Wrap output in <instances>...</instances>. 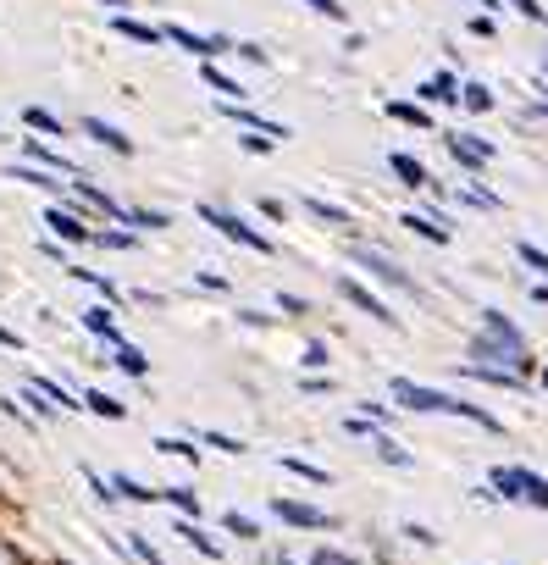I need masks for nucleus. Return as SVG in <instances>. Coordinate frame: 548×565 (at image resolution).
Returning <instances> with one entry per match:
<instances>
[{"label":"nucleus","mask_w":548,"mask_h":565,"mask_svg":"<svg viewBox=\"0 0 548 565\" xmlns=\"http://www.w3.org/2000/svg\"><path fill=\"white\" fill-rule=\"evenodd\" d=\"M222 527H227V532H239V538H261V527H255L250 516H239V510H233V516H222Z\"/></svg>","instance_id":"35"},{"label":"nucleus","mask_w":548,"mask_h":565,"mask_svg":"<svg viewBox=\"0 0 548 565\" xmlns=\"http://www.w3.org/2000/svg\"><path fill=\"white\" fill-rule=\"evenodd\" d=\"M200 222H211L222 239H233V244H244V250H255V255H272V239L266 233H255L244 217H233V211H216V205H200Z\"/></svg>","instance_id":"3"},{"label":"nucleus","mask_w":548,"mask_h":565,"mask_svg":"<svg viewBox=\"0 0 548 565\" xmlns=\"http://www.w3.org/2000/svg\"><path fill=\"white\" fill-rule=\"evenodd\" d=\"M305 211H310V217H316V222H327V228H344V211H338V205H327V200H316V194H310V200H305Z\"/></svg>","instance_id":"24"},{"label":"nucleus","mask_w":548,"mask_h":565,"mask_svg":"<svg viewBox=\"0 0 548 565\" xmlns=\"http://www.w3.org/2000/svg\"><path fill=\"white\" fill-rule=\"evenodd\" d=\"M233 50H239L244 61H255V67H266V50L261 45H233Z\"/></svg>","instance_id":"48"},{"label":"nucleus","mask_w":548,"mask_h":565,"mask_svg":"<svg viewBox=\"0 0 548 565\" xmlns=\"http://www.w3.org/2000/svg\"><path fill=\"white\" fill-rule=\"evenodd\" d=\"M111 488H117L122 499H133V505H150V499H161V493H155V488H144V482L122 477V471H117V477H111Z\"/></svg>","instance_id":"22"},{"label":"nucleus","mask_w":548,"mask_h":565,"mask_svg":"<svg viewBox=\"0 0 548 565\" xmlns=\"http://www.w3.org/2000/svg\"><path fill=\"white\" fill-rule=\"evenodd\" d=\"M543 73H548V61H543Z\"/></svg>","instance_id":"53"},{"label":"nucleus","mask_w":548,"mask_h":565,"mask_svg":"<svg viewBox=\"0 0 548 565\" xmlns=\"http://www.w3.org/2000/svg\"><path fill=\"white\" fill-rule=\"evenodd\" d=\"M305 366H327V344H305Z\"/></svg>","instance_id":"47"},{"label":"nucleus","mask_w":548,"mask_h":565,"mask_svg":"<svg viewBox=\"0 0 548 565\" xmlns=\"http://www.w3.org/2000/svg\"><path fill=\"white\" fill-rule=\"evenodd\" d=\"M510 6H515V12H521V17H532V23H543V0H510Z\"/></svg>","instance_id":"44"},{"label":"nucleus","mask_w":548,"mask_h":565,"mask_svg":"<svg viewBox=\"0 0 548 565\" xmlns=\"http://www.w3.org/2000/svg\"><path fill=\"white\" fill-rule=\"evenodd\" d=\"M272 510L288 521V527H327V516H322L316 505H305V499H277Z\"/></svg>","instance_id":"9"},{"label":"nucleus","mask_w":548,"mask_h":565,"mask_svg":"<svg viewBox=\"0 0 548 565\" xmlns=\"http://www.w3.org/2000/svg\"><path fill=\"white\" fill-rule=\"evenodd\" d=\"M84 405L95 410V416H106V421H122V416H128V405H122V399H111L106 388H89V394H84Z\"/></svg>","instance_id":"17"},{"label":"nucleus","mask_w":548,"mask_h":565,"mask_svg":"<svg viewBox=\"0 0 548 565\" xmlns=\"http://www.w3.org/2000/svg\"><path fill=\"white\" fill-rule=\"evenodd\" d=\"M460 100H465V111H493L488 84H465V89H460Z\"/></svg>","instance_id":"27"},{"label":"nucleus","mask_w":548,"mask_h":565,"mask_svg":"<svg viewBox=\"0 0 548 565\" xmlns=\"http://www.w3.org/2000/svg\"><path fill=\"white\" fill-rule=\"evenodd\" d=\"M172 532H178V538L189 543V549H200L205 560H216V554H222V549H216V538H211V532H200V527H194L189 516H183V521H178V527H172Z\"/></svg>","instance_id":"16"},{"label":"nucleus","mask_w":548,"mask_h":565,"mask_svg":"<svg viewBox=\"0 0 548 565\" xmlns=\"http://www.w3.org/2000/svg\"><path fill=\"white\" fill-rule=\"evenodd\" d=\"M84 327H89V333H100L106 344H122V333H117V316H111L106 305H100V311H84Z\"/></svg>","instance_id":"18"},{"label":"nucleus","mask_w":548,"mask_h":565,"mask_svg":"<svg viewBox=\"0 0 548 565\" xmlns=\"http://www.w3.org/2000/svg\"><path fill=\"white\" fill-rule=\"evenodd\" d=\"M521 261L532 266L537 277H548V250H537V244H521Z\"/></svg>","instance_id":"39"},{"label":"nucleus","mask_w":548,"mask_h":565,"mask_svg":"<svg viewBox=\"0 0 548 565\" xmlns=\"http://www.w3.org/2000/svg\"><path fill=\"white\" fill-rule=\"evenodd\" d=\"M261 217L283 222V217H288V205H283V200H272V194H266V200H261Z\"/></svg>","instance_id":"45"},{"label":"nucleus","mask_w":548,"mask_h":565,"mask_svg":"<svg viewBox=\"0 0 548 565\" xmlns=\"http://www.w3.org/2000/svg\"><path fill=\"white\" fill-rule=\"evenodd\" d=\"M338 294H344V300L355 305V311H366L371 322H382V327H399V316L388 311V305H382V300H377V294H371V289H360L355 277H338Z\"/></svg>","instance_id":"6"},{"label":"nucleus","mask_w":548,"mask_h":565,"mask_svg":"<svg viewBox=\"0 0 548 565\" xmlns=\"http://www.w3.org/2000/svg\"><path fill=\"white\" fill-rule=\"evenodd\" d=\"M167 39H172V45H183L189 56H205V61L239 45V39H227V34H194V28H183V23H167Z\"/></svg>","instance_id":"4"},{"label":"nucleus","mask_w":548,"mask_h":565,"mask_svg":"<svg viewBox=\"0 0 548 565\" xmlns=\"http://www.w3.org/2000/svg\"><path fill=\"white\" fill-rule=\"evenodd\" d=\"M28 156H34L39 167H67V161H61L56 150H45V145H39V139H28Z\"/></svg>","instance_id":"40"},{"label":"nucleus","mask_w":548,"mask_h":565,"mask_svg":"<svg viewBox=\"0 0 548 565\" xmlns=\"http://www.w3.org/2000/svg\"><path fill=\"white\" fill-rule=\"evenodd\" d=\"M416 95L421 100H460V84H454V73H438V78H427Z\"/></svg>","instance_id":"20"},{"label":"nucleus","mask_w":548,"mask_h":565,"mask_svg":"<svg viewBox=\"0 0 548 565\" xmlns=\"http://www.w3.org/2000/svg\"><path fill=\"white\" fill-rule=\"evenodd\" d=\"M200 444H211L216 455H244V444L239 438H227V433H200Z\"/></svg>","instance_id":"31"},{"label":"nucleus","mask_w":548,"mask_h":565,"mask_svg":"<svg viewBox=\"0 0 548 565\" xmlns=\"http://www.w3.org/2000/svg\"><path fill=\"white\" fill-rule=\"evenodd\" d=\"M526 505L548 510V477H537V471H526Z\"/></svg>","instance_id":"29"},{"label":"nucleus","mask_w":548,"mask_h":565,"mask_svg":"<svg viewBox=\"0 0 548 565\" xmlns=\"http://www.w3.org/2000/svg\"><path fill=\"white\" fill-rule=\"evenodd\" d=\"M200 78H205V89H216L222 100H244V84H239V78H227L222 67H211V61L200 67Z\"/></svg>","instance_id":"14"},{"label":"nucleus","mask_w":548,"mask_h":565,"mask_svg":"<svg viewBox=\"0 0 548 565\" xmlns=\"http://www.w3.org/2000/svg\"><path fill=\"white\" fill-rule=\"evenodd\" d=\"M488 482L499 499H526V466H493Z\"/></svg>","instance_id":"12"},{"label":"nucleus","mask_w":548,"mask_h":565,"mask_svg":"<svg viewBox=\"0 0 548 565\" xmlns=\"http://www.w3.org/2000/svg\"><path fill=\"white\" fill-rule=\"evenodd\" d=\"M477 6H504V0H477Z\"/></svg>","instance_id":"51"},{"label":"nucleus","mask_w":548,"mask_h":565,"mask_svg":"<svg viewBox=\"0 0 548 565\" xmlns=\"http://www.w3.org/2000/svg\"><path fill=\"white\" fill-rule=\"evenodd\" d=\"M84 133L95 139V145L117 150V156H133V139H128V133H117L111 122H100V117H84Z\"/></svg>","instance_id":"10"},{"label":"nucleus","mask_w":548,"mask_h":565,"mask_svg":"<svg viewBox=\"0 0 548 565\" xmlns=\"http://www.w3.org/2000/svg\"><path fill=\"white\" fill-rule=\"evenodd\" d=\"M355 255H360V266H366V272H377V277H382V283H394V289L416 294V277H405L394 261H388V255H377V250H355Z\"/></svg>","instance_id":"7"},{"label":"nucleus","mask_w":548,"mask_h":565,"mask_svg":"<svg viewBox=\"0 0 548 565\" xmlns=\"http://www.w3.org/2000/svg\"><path fill=\"white\" fill-rule=\"evenodd\" d=\"M443 150H449L465 172H482L493 161V145H482V139H471V133H443Z\"/></svg>","instance_id":"5"},{"label":"nucleus","mask_w":548,"mask_h":565,"mask_svg":"<svg viewBox=\"0 0 548 565\" xmlns=\"http://www.w3.org/2000/svg\"><path fill=\"white\" fill-rule=\"evenodd\" d=\"M128 222H133V228H144V233H161V228H167V217H161V211H128Z\"/></svg>","instance_id":"34"},{"label":"nucleus","mask_w":548,"mask_h":565,"mask_svg":"<svg viewBox=\"0 0 548 565\" xmlns=\"http://www.w3.org/2000/svg\"><path fill=\"white\" fill-rule=\"evenodd\" d=\"M277 311H283V316H305V311H310V305H305V300H299V294H277Z\"/></svg>","instance_id":"43"},{"label":"nucleus","mask_w":548,"mask_h":565,"mask_svg":"<svg viewBox=\"0 0 548 565\" xmlns=\"http://www.w3.org/2000/svg\"><path fill=\"white\" fill-rule=\"evenodd\" d=\"M155 449H161V455H178V460H200V449H194L189 438H161Z\"/></svg>","instance_id":"30"},{"label":"nucleus","mask_w":548,"mask_h":565,"mask_svg":"<svg viewBox=\"0 0 548 565\" xmlns=\"http://www.w3.org/2000/svg\"><path fill=\"white\" fill-rule=\"evenodd\" d=\"M394 399H399V410H438V416H465V421H477L482 433H499V421L488 416L482 405H471V399H449V394H438V388H421V383H410V377H394Z\"/></svg>","instance_id":"1"},{"label":"nucleus","mask_w":548,"mask_h":565,"mask_svg":"<svg viewBox=\"0 0 548 565\" xmlns=\"http://www.w3.org/2000/svg\"><path fill=\"white\" fill-rule=\"evenodd\" d=\"M100 6H111V12H117V6H128V0H100Z\"/></svg>","instance_id":"50"},{"label":"nucleus","mask_w":548,"mask_h":565,"mask_svg":"<svg viewBox=\"0 0 548 565\" xmlns=\"http://www.w3.org/2000/svg\"><path fill=\"white\" fill-rule=\"evenodd\" d=\"M371 449H377V460H388V466H410V460H416L410 449H399L388 433H371Z\"/></svg>","instance_id":"21"},{"label":"nucleus","mask_w":548,"mask_h":565,"mask_svg":"<svg viewBox=\"0 0 548 565\" xmlns=\"http://www.w3.org/2000/svg\"><path fill=\"white\" fill-rule=\"evenodd\" d=\"M471 355H477L482 366H515V372L532 361V355H526V338L515 333L499 311H482V333L471 338Z\"/></svg>","instance_id":"2"},{"label":"nucleus","mask_w":548,"mask_h":565,"mask_svg":"<svg viewBox=\"0 0 548 565\" xmlns=\"http://www.w3.org/2000/svg\"><path fill=\"white\" fill-rule=\"evenodd\" d=\"M305 6H310V12H316V17H327V23H344V6H338V0H305Z\"/></svg>","instance_id":"37"},{"label":"nucleus","mask_w":548,"mask_h":565,"mask_svg":"<svg viewBox=\"0 0 548 565\" xmlns=\"http://www.w3.org/2000/svg\"><path fill=\"white\" fill-rule=\"evenodd\" d=\"M310 565H360L355 554H344V549H316L310 554Z\"/></svg>","instance_id":"38"},{"label":"nucleus","mask_w":548,"mask_h":565,"mask_svg":"<svg viewBox=\"0 0 548 565\" xmlns=\"http://www.w3.org/2000/svg\"><path fill=\"white\" fill-rule=\"evenodd\" d=\"M299 388H305V394H333V377H305Z\"/></svg>","instance_id":"46"},{"label":"nucleus","mask_w":548,"mask_h":565,"mask_svg":"<svg viewBox=\"0 0 548 565\" xmlns=\"http://www.w3.org/2000/svg\"><path fill=\"white\" fill-rule=\"evenodd\" d=\"M72 277H78V283H89V289H100V294H106V300H117V283H111V277L89 272V266H72Z\"/></svg>","instance_id":"26"},{"label":"nucleus","mask_w":548,"mask_h":565,"mask_svg":"<svg viewBox=\"0 0 548 565\" xmlns=\"http://www.w3.org/2000/svg\"><path fill=\"white\" fill-rule=\"evenodd\" d=\"M532 300H537V305H548V283H537V289H532Z\"/></svg>","instance_id":"49"},{"label":"nucleus","mask_w":548,"mask_h":565,"mask_svg":"<svg viewBox=\"0 0 548 565\" xmlns=\"http://www.w3.org/2000/svg\"><path fill=\"white\" fill-rule=\"evenodd\" d=\"M128 543H133V554H139V560H144V565H167V560H161V554H155V549H150V538H139V532H133V538H128Z\"/></svg>","instance_id":"41"},{"label":"nucleus","mask_w":548,"mask_h":565,"mask_svg":"<svg viewBox=\"0 0 548 565\" xmlns=\"http://www.w3.org/2000/svg\"><path fill=\"white\" fill-rule=\"evenodd\" d=\"M111 361H117L128 377H144V372H150V361H144V355H139L133 344H117V355H111Z\"/></svg>","instance_id":"23"},{"label":"nucleus","mask_w":548,"mask_h":565,"mask_svg":"<svg viewBox=\"0 0 548 565\" xmlns=\"http://www.w3.org/2000/svg\"><path fill=\"white\" fill-rule=\"evenodd\" d=\"M388 167L399 172V183H410V189H427V167H421L416 156H405V150H394V156H388Z\"/></svg>","instance_id":"15"},{"label":"nucleus","mask_w":548,"mask_h":565,"mask_svg":"<svg viewBox=\"0 0 548 565\" xmlns=\"http://www.w3.org/2000/svg\"><path fill=\"white\" fill-rule=\"evenodd\" d=\"M161 499H167V505H178L183 516H200V499H194V488H167Z\"/></svg>","instance_id":"28"},{"label":"nucleus","mask_w":548,"mask_h":565,"mask_svg":"<svg viewBox=\"0 0 548 565\" xmlns=\"http://www.w3.org/2000/svg\"><path fill=\"white\" fill-rule=\"evenodd\" d=\"M95 244H100V250H133V233L111 228V233H95Z\"/></svg>","instance_id":"36"},{"label":"nucleus","mask_w":548,"mask_h":565,"mask_svg":"<svg viewBox=\"0 0 548 565\" xmlns=\"http://www.w3.org/2000/svg\"><path fill=\"white\" fill-rule=\"evenodd\" d=\"M277 565H299V560H277Z\"/></svg>","instance_id":"52"},{"label":"nucleus","mask_w":548,"mask_h":565,"mask_svg":"<svg viewBox=\"0 0 548 565\" xmlns=\"http://www.w3.org/2000/svg\"><path fill=\"white\" fill-rule=\"evenodd\" d=\"M12 178H23V183H39V189H56V178H45L39 167H12Z\"/></svg>","instance_id":"42"},{"label":"nucleus","mask_w":548,"mask_h":565,"mask_svg":"<svg viewBox=\"0 0 548 565\" xmlns=\"http://www.w3.org/2000/svg\"><path fill=\"white\" fill-rule=\"evenodd\" d=\"M45 222H50V233H56V239H67V244H95V228H84V222L72 217V211H45Z\"/></svg>","instance_id":"8"},{"label":"nucleus","mask_w":548,"mask_h":565,"mask_svg":"<svg viewBox=\"0 0 548 565\" xmlns=\"http://www.w3.org/2000/svg\"><path fill=\"white\" fill-rule=\"evenodd\" d=\"M283 471H294V477H305V482H327L322 466H310V460H294V455L283 460Z\"/></svg>","instance_id":"32"},{"label":"nucleus","mask_w":548,"mask_h":565,"mask_svg":"<svg viewBox=\"0 0 548 565\" xmlns=\"http://www.w3.org/2000/svg\"><path fill=\"white\" fill-rule=\"evenodd\" d=\"M405 228L421 233V239H432V244H449V228H443L438 217H416V211H405Z\"/></svg>","instance_id":"19"},{"label":"nucleus","mask_w":548,"mask_h":565,"mask_svg":"<svg viewBox=\"0 0 548 565\" xmlns=\"http://www.w3.org/2000/svg\"><path fill=\"white\" fill-rule=\"evenodd\" d=\"M117 28L122 39H133V45H161V39H167V28H155V23H133V17H117Z\"/></svg>","instance_id":"13"},{"label":"nucleus","mask_w":548,"mask_h":565,"mask_svg":"<svg viewBox=\"0 0 548 565\" xmlns=\"http://www.w3.org/2000/svg\"><path fill=\"white\" fill-rule=\"evenodd\" d=\"M388 117L405 122V128H416V133H432V111L421 106V100H388Z\"/></svg>","instance_id":"11"},{"label":"nucleus","mask_w":548,"mask_h":565,"mask_svg":"<svg viewBox=\"0 0 548 565\" xmlns=\"http://www.w3.org/2000/svg\"><path fill=\"white\" fill-rule=\"evenodd\" d=\"M239 145L250 150V156H266V150H272L277 139H272V133H261V128H255V133H239Z\"/></svg>","instance_id":"33"},{"label":"nucleus","mask_w":548,"mask_h":565,"mask_svg":"<svg viewBox=\"0 0 548 565\" xmlns=\"http://www.w3.org/2000/svg\"><path fill=\"white\" fill-rule=\"evenodd\" d=\"M543 383H548V372H543Z\"/></svg>","instance_id":"54"},{"label":"nucleus","mask_w":548,"mask_h":565,"mask_svg":"<svg viewBox=\"0 0 548 565\" xmlns=\"http://www.w3.org/2000/svg\"><path fill=\"white\" fill-rule=\"evenodd\" d=\"M23 122H28V128H39V133H56V139H61V133H67V128H61V122L50 117L45 106H28V111H23Z\"/></svg>","instance_id":"25"}]
</instances>
